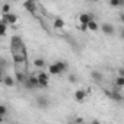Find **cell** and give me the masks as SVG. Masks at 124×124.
<instances>
[{
	"mask_svg": "<svg viewBox=\"0 0 124 124\" xmlns=\"http://www.w3.org/2000/svg\"><path fill=\"white\" fill-rule=\"evenodd\" d=\"M37 79H38V88H45L48 86V73H44V72H39L37 75Z\"/></svg>",
	"mask_w": 124,
	"mask_h": 124,
	"instance_id": "cell-1",
	"label": "cell"
},
{
	"mask_svg": "<svg viewBox=\"0 0 124 124\" xmlns=\"http://www.w3.org/2000/svg\"><path fill=\"white\" fill-rule=\"evenodd\" d=\"M105 93H107V96L111 98L112 101H117V102H121V101H123V95H121V92H118V91H105Z\"/></svg>",
	"mask_w": 124,
	"mask_h": 124,
	"instance_id": "cell-2",
	"label": "cell"
},
{
	"mask_svg": "<svg viewBox=\"0 0 124 124\" xmlns=\"http://www.w3.org/2000/svg\"><path fill=\"white\" fill-rule=\"evenodd\" d=\"M50 105V101L47 96H38L37 98V107L38 108H47Z\"/></svg>",
	"mask_w": 124,
	"mask_h": 124,
	"instance_id": "cell-3",
	"label": "cell"
},
{
	"mask_svg": "<svg viewBox=\"0 0 124 124\" xmlns=\"http://www.w3.org/2000/svg\"><path fill=\"white\" fill-rule=\"evenodd\" d=\"M91 21H92V15H91V13H82V15H79V22H80L83 26H86Z\"/></svg>",
	"mask_w": 124,
	"mask_h": 124,
	"instance_id": "cell-4",
	"label": "cell"
},
{
	"mask_svg": "<svg viewBox=\"0 0 124 124\" xmlns=\"http://www.w3.org/2000/svg\"><path fill=\"white\" fill-rule=\"evenodd\" d=\"M101 29H102V32H104L105 35H114V34H115L114 26H112V25H109V23H102Z\"/></svg>",
	"mask_w": 124,
	"mask_h": 124,
	"instance_id": "cell-5",
	"label": "cell"
},
{
	"mask_svg": "<svg viewBox=\"0 0 124 124\" xmlns=\"http://www.w3.org/2000/svg\"><path fill=\"white\" fill-rule=\"evenodd\" d=\"M88 96V93H86V91L85 89H78L76 92H75V99L78 101V102H82V101H85V98Z\"/></svg>",
	"mask_w": 124,
	"mask_h": 124,
	"instance_id": "cell-6",
	"label": "cell"
},
{
	"mask_svg": "<svg viewBox=\"0 0 124 124\" xmlns=\"http://www.w3.org/2000/svg\"><path fill=\"white\" fill-rule=\"evenodd\" d=\"M3 22L8 25V23H16L18 22V16L15 15V13H8V15H5V18H3Z\"/></svg>",
	"mask_w": 124,
	"mask_h": 124,
	"instance_id": "cell-7",
	"label": "cell"
},
{
	"mask_svg": "<svg viewBox=\"0 0 124 124\" xmlns=\"http://www.w3.org/2000/svg\"><path fill=\"white\" fill-rule=\"evenodd\" d=\"M23 8H25L28 12L35 13V10H37V3H35V2H26V3H23Z\"/></svg>",
	"mask_w": 124,
	"mask_h": 124,
	"instance_id": "cell-8",
	"label": "cell"
},
{
	"mask_svg": "<svg viewBox=\"0 0 124 124\" xmlns=\"http://www.w3.org/2000/svg\"><path fill=\"white\" fill-rule=\"evenodd\" d=\"M15 72H16V82H19V83H23V85H25V82H26V76H25L19 69H16Z\"/></svg>",
	"mask_w": 124,
	"mask_h": 124,
	"instance_id": "cell-9",
	"label": "cell"
},
{
	"mask_svg": "<svg viewBox=\"0 0 124 124\" xmlns=\"http://www.w3.org/2000/svg\"><path fill=\"white\" fill-rule=\"evenodd\" d=\"M91 76H92V79H93L96 83H101V82H102V79H104L102 73H99V72H96V70H93V72L91 73Z\"/></svg>",
	"mask_w": 124,
	"mask_h": 124,
	"instance_id": "cell-10",
	"label": "cell"
},
{
	"mask_svg": "<svg viewBox=\"0 0 124 124\" xmlns=\"http://www.w3.org/2000/svg\"><path fill=\"white\" fill-rule=\"evenodd\" d=\"M55 66L58 67L60 73H63V72H66V70L69 69V64H67V63H64V61H57V63H55Z\"/></svg>",
	"mask_w": 124,
	"mask_h": 124,
	"instance_id": "cell-11",
	"label": "cell"
},
{
	"mask_svg": "<svg viewBox=\"0 0 124 124\" xmlns=\"http://www.w3.org/2000/svg\"><path fill=\"white\" fill-rule=\"evenodd\" d=\"M34 66L38 67V69H44V66H45V60H44V58H35V60H34Z\"/></svg>",
	"mask_w": 124,
	"mask_h": 124,
	"instance_id": "cell-12",
	"label": "cell"
},
{
	"mask_svg": "<svg viewBox=\"0 0 124 124\" xmlns=\"http://www.w3.org/2000/svg\"><path fill=\"white\" fill-rule=\"evenodd\" d=\"M64 26V21L61 19V18H54V28H58V29H61Z\"/></svg>",
	"mask_w": 124,
	"mask_h": 124,
	"instance_id": "cell-13",
	"label": "cell"
},
{
	"mask_svg": "<svg viewBox=\"0 0 124 124\" xmlns=\"http://www.w3.org/2000/svg\"><path fill=\"white\" fill-rule=\"evenodd\" d=\"M48 72H50V75H60V70H58V67L55 66V63L48 66Z\"/></svg>",
	"mask_w": 124,
	"mask_h": 124,
	"instance_id": "cell-14",
	"label": "cell"
},
{
	"mask_svg": "<svg viewBox=\"0 0 124 124\" xmlns=\"http://www.w3.org/2000/svg\"><path fill=\"white\" fill-rule=\"evenodd\" d=\"M3 83H5L6 86H13V85H15V79H13L12 76H5Z\"/></svg>",
	"mask_w": 124,
	"mask_h": 124,
	"instance_id": "cell-15",
	"label": "cell"
},
{
	"mask_svg": "<svg viewBox=\"0 0 124 124\" xmlns=\"http://www.w3.org/2000/svg\"><path fill=\"white\" fill-rule=\"evenodd\" d=\"M86 28H88L89 31H98V23H96V22L92 19V21H91V22L86 25Z\"/></svg>",
	"mask_w": 124,
	"mask_h": 124,
	"instance_id": "cell-16",
	"label": "cell"
},
{
	"mask_svg": "<svg viewBox=\"0 0 124 124\" xmlns=\"http://www.w3.org/2000/svg\"><path fill=\"white\" fill-rule=\"evenodd\" d=\"M6 28H8V25L2 21V23H0V37H3L6 34Z\"/></svg>",
	"mask_w": 124,
	"mask_h": 124,
	"instance_id": "cell-17",
	"label": "cell"
},
{
	"mask_svg": "<svg viewBox=\"0 0 124 124\" xmlns=\"http://www.w3.org/2000/svg\"><path fill=\"white\" fill-rule=\"evenodd\" d=\"M2 12H3V15H8V13H10V5L5 3V5L2 6Z\"/></svg>",
	"mask_w": 124,
	"mask_h": 124,
	"instance_id": "cell-18",
	"label": "cell"
},
{
	"mask_svg": "<svg viewBox=\"0 0 124 124\" xmlns=\"http://www.w3.org/2000/svg\"><path fill=\"white\" fill-rule=\"evenodd\" d=\"M115 85H117L118 88H123V86H124V78L118 76V78L115 79Z\"/></svg>",
	"mask_w": 124,
	"mask_h": 124,
	"instance_id": "cell-19",
	"label": "cell"
},
{
	"mask_svg": "<svg viewBox=\"0 0 124 124\" xmlns=\"http://www.w3.org/2000/svg\"><path fill=\"white\" fill-rule=\"evenodd\" d=\"M6 114H8V108H6V105L0 104V115H2V117H5Z\"/></svg>",
	"mask_w": 124,
	"mask_h": 124,
	"instance_id": "cell-20",
	"label": "cell"
},
{
	"mask_svg": "<svg viewBox=\"0 0 124 124\" xmlns=\"http://www.w3.org/2000/svg\"><path fill=\"white\" fill-rule=\"evenodd\" d=\"M123 3L120 2V0H112V2H109V6H112V8H117V6H121Z\"/></svg>",
	"mask_w": 124,
	"mask_h": 124,
	"instance_id": "cell-21",
	"label": "cell"
},
{
	"mask_svg": "<svg viewBox=\"0 0 124 124\" xmlns=\"http://www.w3.org/2000/svg\"><path fill=\"white\" fill-rule=\"evenodd\" d=\"M67 80H69L70 83H76V82H78V76H76V75H70Z\"/></svg>",
	"mask_w": 124,
	"mask_h": 124,
	"instance_id": "cell-22",
	"label": "cell"
},
{
	"mask_svg": "<svg viewBox=\"0 0 124 124\" xmlns=\"http://www.w3.org/2000/svg\"><path fill=\"white\" fill-rule=\"evenodd\" d=\"M6 66H8V64H6V61H5L3 58H0V67H2L3 70H6Z\"/></svg>",
	"mask_w": 124,
	"mask_h": 124,
	"instance_id": "cell-23",
	"label": "cell"
},
{
	"mask_svg": "<svg viewBox=\"0 0 124 124\" xmlns=\"http://www.w3.org/2000/svg\"><path fill=\"white\" fill-rule=\"evenodd\" d=\"M75 124H83V118H82V117H79V118H76V121H75Z\"/></svg>",
	"mask_w": 124,
	"mask_h": 124,
	"instance_id": "cell-24",
	"label": "cell"
},
{
	"mask_svg": "<svg viewBox=\"0 0 124 124\" xmlns=\"http://www.w3.org/2000/svg\"><path fill=\"white\" fill-rule=\"evenodd\" d=\"M118 76L124 78V70H123V69H118Z\"/></svg>",
	"mask_w": 124,
	"mask_h": 124,
	"instance_id": "cell-25",
	"label": "cell"
},
{
	"mask_svg": "<svg viewBox=\"0 0 124 124\" xmlns=\"http://www.w3.org/2000/svg\"><path fill=\"white\" fill-rule=\"evenodd\" d=\"M91 124H101V123H99V121H98V120H93V121H92V123H91Z\"/></svg>",
	"mask_w": 124,
	"mask_h": 124,
	"instance_id": "cell-26",
	"label": "cell"
},
{
	"mask_svg": "<svg viewBox=\"0 0 124 124\" xmlns=\"http://www.w3.org/2000/svg\"><path fill=\"white\" fill-rule=\"evenodd\" d=\"M3 118H5V117H2V115H0V124L3 123Z\"/></svg>",
	"mask_w": 124,
	"mask_h": 124,
	"instance_id": "cell-27",
	"label": "cell"
},
{
	"mask_svg": "<svg viewBox=\"0 0 124 124\" xmlns=\"http://www.w3.org/2000/svg\"><path fill=\"white\" fill-rule=\"evenodd\" d=\"M2 75H3V69H2V67H0V76H2Z\"/></svg>",
	"mask_w": 124,
	"mask_h": 124,
	"instance_id": "cell-28",
	"label": "cell"
},
{
	"mask_svg": "<svg viewBox=\"0 0 124 124\" xmlns=\"http://www.w3.org/2000/svg\"><path fill=\"white\" fill-rule=\"evenodd\" d=\"M2 82H3V78H2V76H0V83H2Z\"/></svg>",
	"mask_w": 124,
	"mask_h": 124,
	"instance_id": "cell-29",
	"label": "cell"
},
{
	"mask_svg": "<svg viewBox=\"0 0 124 124\" xmlns=\"http://www.w3.org/2000/svg\"><path fill=\"white\" fill-rule=\"evenodd\" d=\"M69 124H75V121H72V123H69Z\"/></svg>",
	"mask_w": 124,
	"mask_h": 124,
	"instance_id": "cell-30",
	"label": "cell"
},
{
	"mask_svg": "<svg viewBox=\"0 0 124 124\" xmlns=\"http://www.w3.org/2000/svg\"><path fill=\"white\" fill-rule=\"evenodd\" d=\"M0 23H2V21H0Z\"/></svg>",
	"mask_w": 124,
	"mask_h": 124,
	"instance_id": "cell-31",
	"label": "cell"
}]
</instances>
